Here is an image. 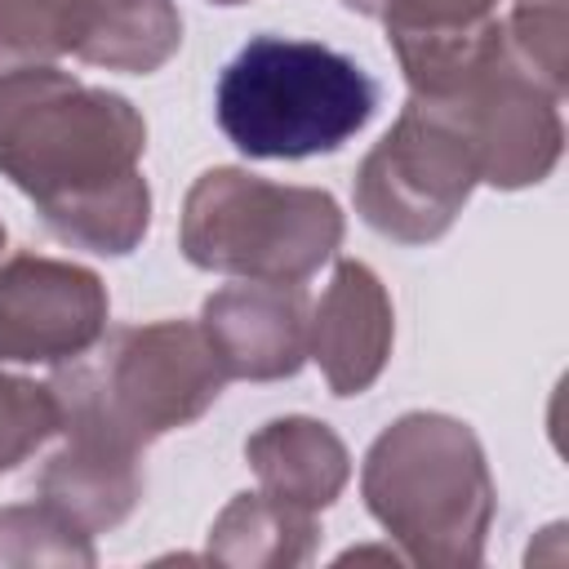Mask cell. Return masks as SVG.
<instances>
[{
    "label": "cell",
    "mask_w": 569,
    "mask_h": 569,
    "mask_svg": "<svg viewBox=\"0 0 569 569\" xmlns=\"http://www.w3.org/2000/svg\"><path fill=\"white\" fill-rule=\"evenodd\" d=\"M209 4H222V9H236V4H249V0H209Z\"/></svg>",
    "instance_id": "obj_20"
},
{
    "label": "cell",
    "mask_w": 569,
    "mask_h": 569,
    "mask_svg": "<svg viewBox=\"0 0 569 569\" xmlns=\"http://www.w3.org/2000/svg\"><path fill=\"white\" fill-rule=\"evenodd\" d=\"M182 44V13L173 0H89L76 58L89 67L151 76Z\"/></svg>",
    "instance_id": "obj_14"
},
{
    "label": "cell",
    "mask_w": 569,
    "mask_h": 569,
    "mask_svg": "<svg viewBox=\"0 0 569 569\" xmlns=\"http://www.w3.org/2000/svg\"><path fill=\"white\" fill-rule=\"evenodd\" d=\"M0 565H98V551L93 533L36 498L0 507Z\"/></svg>",
    "instance_id": "obj_16"
},
{
    "label": "cell",
    "mask_w": 569,
    "mask_h": 569,
    "mask_svg": "<svg viewBox=\"0 0 569 569\" xmlns=\"http://www.w3.org/2000/svg\"><path fill=\"white\" fill-rule=\"evenodd\" d=\"M244 462L258 476L262 493L302 511L333 507L351 480V453L342 436L307 413H284L262 422L244 440Z\"/></svg>",
    "instance_id": "obj_11"
},
{
    "label": "cell",
    "mask_w": 569,
    "mask_h": 569,
    "mask_svg": "<svg viewBox=\"0 0 569 569\" xmlns=\"http://www.w3.org/2000/svg\"><path fill=\"white\" fill-rule=\"evenodd\" d=\"M311 298L302 284L236 280L200 302V333L227 378L280 382L307 365Z\"/></svg>",
    "instance_id": "obj_9"
},
{
    "label": "cell",
    "mask_w": 569,
    "mask_h": 569,
    "mask_svg": "<svg viewBox=\"0 0 569 569\" xmlns=\"http://www.w3.org/2000/svg\"><path fill=\"white\" fill-rule=\"evenodd\" d=\"M4 244H9V231H4V222H0V253H4Z\"/></svg>",
    "instance_id": "obj_21"
},
{
    "label": "cell",
    "mask_w": 569,
    "mask_h": 569,
    "mask_svg": "<svg viewBox=\"0 0 569 569\" xmlns=\"http://www.w3.org/2000/svg\"><path fill=\"white\" fill-rule=\"evenodd\" d=\"M347 222L329 191L258 178L236 164L204 169L178 213V249L196 271L302 284L342 244Z\"/></svg>",
    "instance_id": "obj_5"
},
{
    "label": "cell",
    "mask_w": 569,
    "mask_h": 569,
    "mask_svg": "<svg viewBox=\"0 0 569 569\" xmlns=\"http://www.w3.org/2000/svg\"><path fill=\"white\" fill-rule=\"evenodd\" d=\"M89 0H0V76L76 53Z\"/></svg>",
    "instance_id": "obj_15"
},
{
    "label": "cell",
    "mask_w": 569,
    "mask_h": 569,
    "mask_svg": "<svg viewBox=\"0 0 569 569\" xmlns=\"http://www.w3.org/2000/svg\"><path fill=\"white\" fill-rule=\"evenodd\" d=\"M227 387L196 320H147L102 333L76 360L53 365L49 391L62 436L147 453L151 440L200 422Z\"/></svg>",
    "instance_id": "obj_3"
},
{
    "label": "cell",
    "mask_w": 569,
    "mask_h": 569,
    "mask_svg": "<svg viewBox=\"0 0 569 569\" xmlns=\"http://www.w3.org/2000/svg\"><path fill=\"white\" fill-rule=\"evenodd\" d=\"M396 342V307L378 271L360 258H338L320 302L307 320V360L320 365L333 396H365Z\"/></svg>",
    "instance_id": "obj_10"
},
{
    "label": "cell",
    "mask_w": 569,
    "mask_h": 569,
    "mask_svg": "<svg viewBox=\"0 0 569 569\" xmlns=\"http://www.w3.org/2000/svg\"><path fill=\"white\" fill-rule=\"evenodd\" d=\"M111 320V298L98 271L13 253L0 262V365H62L89 351Z\"/></svg>",
    "instance_id": "obj_8"
},
{
    "label": "cell",
    "mask_w": 569,
    "mask_h": 569,
    "mask_svg": "<svg viewBox=\"0 0 569 569\" xmlns=\"http://www.w3.org/2000/svg\"><path fill=\"white\" fill-rule=\"evenodd\" d=\"M511 58L556 98L569 84V0H511L498 18Z\"/></svg>",
    "instance_id": "obj_17"
},
{
    "label": "cell",
    "mask_w": 569,
    "mask_h": 569,
    "mask_svg": "<svg viewBox=\"0 0 569 569\" xmlns=\"http://www.w3.org/2000/svg\"><path fill=\"white\" fill-rule=\"evenodd\" d=\"M58 427H62V413L49 382L0 369V476L22 467L44 440L58 436Z\"/></svg>",
    "instance_id": "obj_18"
},
{
    "label": "cell",
    "mask_w": 569,
    "mask_h": 569,
    "mask_svg": "<svg viewBox=\"0 0 569 569\" xmlns=\"http://www.w3.org/2000/svg\"><path fill=\"white\" fill-rule=\"evenodd\" d=\"M440 111L471 142L480 182L498 191H525L551 178L565 151L560 98L542 89L498 40L436 98H413Z\"/></svg>",
    "instance_id": "obj_7"
},
{
    "label": "cell",
    "mask_w": 569,
    "mask_h": 569,
    "mask_svg": "<svg viewBox=\"0 0 569 569\" xmlns=\"http://www.w3.org/2000/svg\"><path fill=\"white\" fill-rule=\"evenodd\" d=\"M142 453L76 436H67L62 449H53L36 471V498L62 511L84 533H111L116 525H124L142 502Z\"/></svg>",
    "instance_id": "obj_12"
},
{
    "label": "cell",
    "mask_w": 569,
    "mask_h": 569,
    "mask_svg": "<svg viewBox=\"0 0 569 569\" xmlns=\"http://www.w3.org/2000/svg\"><path fill=\"white\" fill-rule=\"evenodd\" d=\"M342 9L373 18L391 31H445L498 13V0H342Z\"/></svg>",
    "instance_id": "obj_19"
},
{
    "label": "cell",
    "mask_w": 569,
    "mask_h": 569,
    "mask_svg": "<svg viewBox=\"0 0 569 569\" xmlns=\"http://www.w3.org/2000/svg\"><path fill=\"white\" fill-rule=\"evenodd\" d=\"M360 498L405 560L427 569L485 560L498 489L485 445L462 418L409 409L387 422L365 449Z\"/></svg>",
    "instance_id": "obj_2"
},
{
    "label": "cell",
    "mask_w": 569,
    "mask_h": 569,
    "mask_svg": "<svg viewBox=\"0 0 569 569\" xmlns=\"http://www.w3.org/2000/svg\"><path fill=\"white\" fill-rule=\"evenodd\" d=\"M378 111V80L325 40L249 36L213 84V120L249 160H311L347 147Z\"/></svg>",
    "instance_id": "obj_4"
},
{
    "label": "cell",
    "mask_w": 569,
    "mask_h": 569,
    "mask_svg": "<svg viewBox=\"0 0 569 569\" xmlns=\"http://www.w3.org/2000/svg\"><path fill=\"white\" fill-rule=\"evenodd\" d=\"M320 547L316 511L289 507L271 493H236L209 525L204 560L236 569H293L311 565Z\"/></svg>",
    "instance_id": "obj_13"
},
{
    "label": "cell",
    "mask_w": 569,
    "mask_h": 569,
    "mask_svg": "<svg viewBox=\"0 0 569 569\" xmlns=\"http://www.w3.org/2000/svg\"><path fill=\"white\" fill-rule=\"evenodd\" d=\"M476 187L480 164L471 142L440 111L409 98L356 164L351 204L382 240L431 244L458 222Z\"/></svg>",
    "instance_id": "obj_6"
},
{
    "label": "cell",
    "mask_w": 569,
    "mask_h": 569,
    "mask_svg": "<svg viewBox=\"0 0 569 569\" xmlns=\"http://www.w3.org/2000/svg\"><path fill=\"white\" fill-rule=\"evenodd\" d=\"M147 120L102 84L58 67L0 76V178H9L40 222L98 258H124L151 227L142 178Z\"/></svg>",
    "instance_id": "obj_1"
}]
</instances>
